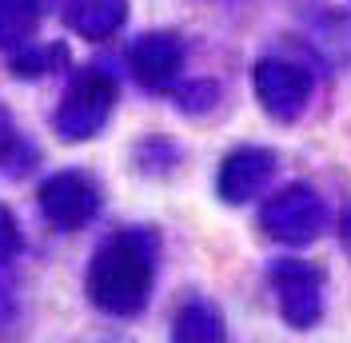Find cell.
Returning a JSON list of instances; mask_svg holds the SVG:
<instances>
[{"label":"cell","instance_id":"1","mask_svg":"<svg viewBox=\"0 0 351 343\" xmlns=\"http://www.w3.org/2000/svg\"><path fill=\"white\" fill-rule=\"evenodd\" d=\"M152 287V256L140 236L104 244L88 268V296L108 316H136Z\"/></svg>","mask_w":351,"mask_h":343},{"label":"cell","instance_id":"6","mask_svg":"<svg viewBox=\"0 0 351 343\" xmlns=\"http://www.w3.org/2000/svg\"><path fill=\"white\" fill-rule=\"evenodd\" d=\"M68 24L88 40H104L124 24V0H68Z\"/></svg>","mask_w":351,"mask_h":343},{"label":"cell","instance_id":"10","mask_svg":"<svg viewBox=\"0 0 351 343\" xmlns=\"http://www.w3.org/2000/svg\"><path fill=\"white\" fill-rule=\"evenodd\" d=\"M223 327H219V316L204 303H192L176 316V340H219Z\"/></svg>","mask_w":351,"mask_h":343},{"label":"cell","instance_id":"8","mask_svg":"<svg viewBox=\"0 0 351 343\" xmlns=\"http://www.w3.org/2000/svg\"><path fill=\"white\" fill-rule=\"evenodd\" d=\"M267 228L280 239H307L311 236V196L304 188L276 196V204L267 208Z\"/></svg>","mask_w":351,"mask_h":343},{"label":"cell","instance_id":"5","mask_svg":"<svg viewBox=\"0 0 351 343\" xmlns=\"http://www.w3.org/2000/svg\"><path fill=\"white\" fill-rule=\"evenodd\" d=\"M267 172H271V156H267V152L243 148L223 164V172H219V192H223L228 204H243V200L263 184Z\"/></svg>","mask_w":351,"mask_h":343},{"label":"cell","instance_id":"7","mask_svg":"<svg viewBox=\"0 0 351 343\" xmlns=\"http://www.w3.org/2000/svg\"><path fill=\"white\" fill-rule=\"evenodd\" d=\"M256 88H260L263 104L271 108L276 116H291L300 108V100H304V80L284 64H260Z\"/></svg>","mask_w":351,"mask_h":343},{"label":"cell","instance_id":"12","mask_svg":"<svg viewBox=\"0 0 351 343\" xmlns=\"http://www.w3.org/2000/svg\"><path fill=\"white\" fill-rule=\"evenodd\" d=\"M16 252H21V228H16V215L0 204V268L12 263Z\"/></svg>","mask_w":351,"mask_h":343},{"label":"cell","instance_id":"2","mask_svg":"<svg viewBox=\"0 0 351 343\" xmlns=\"http://www.w3.org/2000/svg\"><path fill=\"white\" fill-rule=\"evenodd\" d=\"M112 104H116V80L100 68H88L68 84L64 104L56 108V132L64 140H88L104 128Z\"/></svg>","mask_w":351,"mask_h":343},{"label":"cell","instance_id":"13","mask_svg":"<svg viewBox=\"0 0 351 343\" xmlns=\"http://www.w3.org/2000/svg\"><path fill=\"white\" fill-rule=\"evenodd\" d=\"M8 144H12V124H8V116H4V108H0V156L8 152Z\"/></svg>","mask_w":351,"mask_h":343},{"label":"cell","instance_id":"11","mask_svg":"<svg viewBox=\"0 0 351 343\" xmlns=\"http://www.w3.org/2000/svg\"><path fill=\"white\" fill-rule=\"evenodd\" d=\"M64 48L60 44H52V48H24L12 56V72L16 76H44V72H52L56 64H64Z\"/></svg>","mask_w":351,"mask_h":343},{"label":"cell","instance_id":"3","mask_svg":"<svg viewBox=\"0 0 351 343\" xmlns=\"http://www.w3.org/2000/svg\"><path fill=\"white\" fill-rule=\"evenodd\" d=\"M96 208H100V192H96V184L88 176H80V172H56V176L44 180L40 212L56 232L84 228L88 220L96 215Z\"/></svg>","mask_w":351,"mask_h":343},{"label":"cell","instance_id":"9","mask_svg":"<svg viewBox=\"0 0 351 343\" xmlns=\"http://www.w3.org/2000/svg\"><path fill=\"white\" fill-rule=\"evenodd\" d=\"M40 21V0H0V48L24 44Z\"/></svg>","mask_w":351,"mask_h":343},{"label":"cell","instance_id":"4","mask_svg":"<svg viewBox=\"0 0 351 343\" xmlns=\"http://www.w3.org/2000/svg\"><path fill=\"white\" fill-rule=\"evenodd\" d=\"M180 60H184V48H180V40L168 36V32L140 36V40L132 44V52H128L132 72L140 76V84H148V88L168 84L176 72H180Z\"/></svg>","mask_w":351,"mask_h":343}]
</instances>
